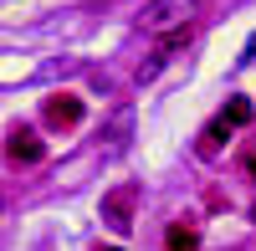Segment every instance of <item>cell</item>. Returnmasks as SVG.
<instances>
[{
    "label": "cell",
    "instance_id": "cell-1",
    "mask_svg": "<svg viewBox=\"0 0 256 251\" xmlns=\"http://www.w3.org/2000/svg\"><path fill=\"white\" fill-rule=\"evenodd\" d=\"M195 16H200V0H148L144 16H138V31L169 41V36L190 31V20H195Z\"/></svg>",
    "mask_w": 256,
    "mask_h": 251
},
{
    "label": "cell",
    "instance_id": "cell-2",
    "mask_svg": "<svg viewBox=\"0 0 256 251\" xmlns=\"http://www.w3.org/2000/svg\"><path fill=\"white\" fill-rule=\"evenodd\" d=\"M134 200H138V190H134V184L113 190L108 200H102V220H108L113 231H128V226H134Z\"/></svg>",
    "mask_w": 256,
    "mask_h": 251
},
{
    "label": "cell",
    "instance_id": "cell-3",
    "mask_svg": "<svg viewBox=\"0 0 256 251\" xmlns=\"http://www.w3.org/2000/svg\"><path fill=\"white\" fill-rule=\"evenodd\" d=\"M6 154H10L16 164H36L46 149H41V138H36L31 128H16V134H10V144H6Z\"/></svg>",
    "mask_w": 256,
    "mask_h": 251
},
{
    "label": "cell",
    "instance_id": "cell-4",
    "mask_svg": "<svg viewBox=\"0 0 256 251\" xmlns=\"http://www.w3.org/2000/svg\"><path fill=\"white\" fill-rule=\"evenodd\" d=\"M46 123H56V128L82 123V102H77V98H52V102H46Z\"/></svg>",
    "mask_w": 256,
    "mask_h": 251
},
{
    "label": "cell",
    "instance_id": "cell-5",
    "mask_svg": "<svg viewBox=\"0 0 256 251\" xmlns=\"http://www.w3.org/2000/svg\"><path fill=\"white\" fill-rule=\"evenodd\" d=\"M251 118H256L251 98H230V102H226V113H220V123H226V128H246Z\"/></svg>",
    "mask_w": 256,
    "mask_h": 251
},
{
    "label": "cell",
    "instance_id": "cell-6",
    "mask_svg": "<svg viewBox=\"0 0 256 251\" xmlns=\"http://www.w3.org/2000/svg\"><path fill=\"white\" fill-rule=\"evenodd\" d=\"M169 251H200V231L184 226V220H174L169 226Z\"/></svg>",
    "mask_w": 256,
    "mask_h": 251
},
{
    "label": "cell",
    "instance_id": "cell-7",
    "mask_svg": "<svg viewBox=\"0 0 256 251\" xmlns=\"http://www.w3.org/2000/svg\"><path fill=\"white\" fill-rule=\"evenodd\" d=\"M220 134H226V123L216 118V123H210V128L200 134V154H216V149H220Z\"/></svg>",
    "mask_w": 256,
    "mask_h": 251
},
{
    "label": "cell",
    "instance_id": "cell-8",
    "mask_svg": "<svg viewBox=\"0 0 256 251\" xmlns=\"http://www.w3.org/2000/svg\"><path fill=\"white\" fill-rule=\"evenodd\" d=\"M246 170H251V180H256V144H251V154H246Z\"/></svg>",
    "mask_w": 256,
    "mask_h": 251
},
{
    "label": "cell",
    "instance_id": "cell-9",
    "mask_svg": "<svg viewBox=\"0 0 256 251\" xmlns=\"http://www.w3.org/2000/svg\"><path fill=\"white\" fill-rule=\"evenodd\" d=\"M251 220H256V210H251Z\"/></svg>",
    "mask_w": 256,
    "mask_h": 251
},
{
    "label": "cell",
    "instance_id": "cell-10",
    "mask_svg": "<svg viewBox=\"0 0 256 251\" xmlns=\"http://www.w3.org/2000/svg\"><path fill=\"white\" fill-rule=\"evenodd\" d=\"M108 251H118V246H108Z\"/></svg>",
    "mask_w": 256,
    "mask_h": 251
}]
</instances>
